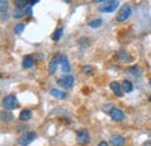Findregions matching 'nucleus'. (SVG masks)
I'll use <instances>...</instances> for the list:
<instances>
[{
	"label": "nucleus",
	"instance_id": "f257e3e1",
	"mask_svg": "<svg viewBox=\"0 0 151 146\" xmlns=\"http://www.w3.org/2000/svg\"><path fill=\"white\" fill-rule=\"evenodd\" d=\"M130 15H132V7L126 4V5H123V6L120 8V11L117 12L116 21H117V22H124V21H127L128 19L130 18Z\"/></svg>",
	"mask_w": 151,
	"mask_h": 146
},
{
	"label": "nucleus",
	"instance_id": "f03ea898",
	"mask_svg": "<svg viewBox=\"0 0 151 146\" xmlns=\"http://www.w3.org/2000/svg\"><path fill=\"white\" fill-rule=\"evenodd\" d=\"M117 6H119V1L117 0H108L105 5L99 7V11L101 13H113L114 11L117 8Z\"/></svg>",
	"mask_w": 151,
	"mask_h": 146
},
{
	"label": "nucleus",
	"instance_id": "7ed1b4c3",
	"mask_svg": "<svg viewBox=\"0 0 151 146\" xmlns=\"http://www.w3.org/2000/svg\"><path fill=\"white\" fill-rule=\"evenodd\" d=\"M2 106L6 109H14L18 107V99L14 95H7L2 99Z\"/></svg>",
	"mask_w": 151,
	"mask_h": 146
},
{
	"label": "nucleus",
	"instance_id": "20e7f679",
	"mask_svg": "<svg viewBox=\"0 0 151 146\" xmlns=\"http://www.w3.org/2000/svg\"><path fill=\"white\" fill-rule=\"evenodd\" d=\"M60 57H62L60 54H56V55L51 58V60L49 63V66H48V71H49L50 74H54V73L56 72L58 65L60 64Z\"/></svg>",
	"mask_w": 151,
	"mask_h": 146
},
{
	"label": "nucleus",
	"instance_id": "39448f33",
	"mask_svg": "<svg viewBox=\"0 0 151 146\" xmlns=\"http://www.w3.org/2000/svg\"><path fill=\"white\" fill-rule=\"evenodd\" d=\"M35 138H36V133H35V132H33V131L27 132V133H24V135L19 139V144L21 146H27V145H29Z\"/></svg>",
	"mask_w": 151,
	"mask_h": 146
},
{
	"label": "nucleus",
	"instance_id": "423d86ee",
	"mask_svg": "<svg viewBox=\"0 0 151 146\" xmlns=\"http://www.w3.org/2000/svg\"><path fill=\"white\" fill-rule=\"evenodd\" d=\"M76 138H77L78 144H80V145H86V144L90 142V135H88V132H87L86 130H80V131H78Z\"/></svg>",
	"mask_w": 151,
	"mask_h": 146
},
{
	"label": "nucleus",
	"instance_id": "0eeeda50",
	"mask_svg": "<svg viewBox=\"0 0 151 146\" xmlns=\"http://www.w3.org/2000/svg\"><path fill=\"white\" fill-rule=\"evenodd\" d=\"M73 81H75V79H73V77L70 75V74H68V75H65V77L58 79V84H59L62 87H64V88H71V87L73 86Z\"/></svg>",
	"mask_w": 151,
	"mask_h": 146
},
{
	"label": "nucleus",
	"instance_id": "6e6552de",
	"mask_svg": "<svg viewBox=\"0 0 151 146\" xmlns=\"http://www.w3.org/2000/svg\"><path fill=\"white\" fill-rule=\"evenodd\" d=\"M109 115H111L112 120L116 121V122H120V121H122V120L124 118V114H123V111L120 109H117V108H112L111 111H109Z\"/></svg>",
	"mask_w": 151,
	"mask_h": 146
},
{
	"label": "nucleus",
	"instance_id": "1a4fd4ad",
	"mask_svg": "<svg viewBox=\"0 0 151 146\" xmlns=\"http://www.w3.org/2000/svg\"><path fill=\"white\" fill-rule=\"evenodd\" d=\"M109 87H111V89L114 92V94L116 95V96H119V97H121L122 95H123V93H122V87H121V85L119 84V82H116V81H112L111 82V85H109Z\"/></svg>",
	"mask_w": 151,
	"mask_h": 146
},
{
	"label": "nucleus",
	"instance_id": "9d476101",
	"mask_svg": "<svg viewBox=\"0 0 151 146\" xmlns=\"http://www.w3.org/2000/svg\"><path fill=\"white\" fill-rule=\"evenodd\" d=\"M111 144L113 146H123L124 145V138L120 135H113L111 137Z\"/></svg>",
	"mask_w": 151,
	"mask_h": 146
},
{
	"label": "nucleus",
	"instance_id": "9b49d317",
	"mask_svg": "<svg viewBox=\"0 0 151 146\" xmlns=\"http://www.w3.org/2000/svg\"><path fill=\"white\" fill-rule=\"evenodd\" d=\"M60 67H62V71L64 73L70 72V64H69L66 56L62 55V57H60Z\"/></svg>",
	"mask_w": 151,
	"mask_h": 146
},
{
	"label": "nucleus",
	"instance_id": "f8f14e48",
	"mask_svg": "<svg viewBox=\"0 0 151 146\" xmlns=\"http://www.w3.org/2000/svg\"><path fill=\"white\" fill-rule=\"evenodd\" d=\"M34 65V59L32 56H26L22 60V67L23 69H30Z\"/></svg>",
	"mask_w": 151,
	"mask_h": 146
},
{
	"label": "nucleus",
	"instance_id": "ddd939ff",
	"mask_svg": "<svg viewBox=\"0 0 151 146\" xmlns=\"http://www.w3.org/2000/svg\"><path fill=\"white\" fill-rule=\"evenodd\" d=\"M13 120V115L9 110H2L1 111V121L2 122H11Z\"/></svg>",
	"mask_w": 151,
	"mask_h": 146
},
{
	"label": "nucleus",
	"instance_id": "4468645a",
	"mask_svg": "<svg viewBox=\"0 0 151 146\" xmlns=\"http://www.w3.org/2000/svg\"><path fill=\"white\" fill-rule=\"evenodd\" d=\"M121 87H122V91L124 92V93H130L134 89V86H132V84L129 80H124L121 84Z\"/></svg>",
	"mask_w": 151,
	"mask_h": 146
},
{
	"label": "nucleus",
	"instance_id": "2eb2a0df",
	"mask_svg": "<svg viewBox=\"0 0 151 146\" xmlns=\"http://www.w3.org/2000/svg\"><path fill=\"white\" fill-rule=\"evenodd\" d=\"M50 94H51L54 97H56V99H65V97H66V94H65L64 92L59 91V89H56V88L50 89Z\"/></svg>",
	"mask_w": 151,
	"mask_h": 146
},
{
	"label": "nucleus",
	"instance_id": "dca6fc26",
	"mask_svg": "<svg viewBox=\"0 0 151 146\" xmlns=\"http://www.w3.org/2000/svg\"><path fill=\"white\" fill-rule=\"evenodd\" d=\"M30 117H32V112L28 109L22 110L19 115V120H21V121H28V120H30Z\"/></svg>",
	"mask_w": 151,
	"mask_h": 146
},
{
	"label": "nucleus",
	"instance_id": "f3484780",
	"mask_svg": "<svg viewBox=\"0 0 151 146\" xmlns=\"http://www.w3.org/2000/svg\"><path fill=\"white\" fill-rule=\"evenodd\" d=\"M27 2H29V1H28V0H14V5H15V7L19 8V9H23V8L26 7Z\"/></svg>",
	"mask_w": 151,
	"mask_h": 146
},
{
	"label": "nucleus",
	"instance_id": "a211bd4d",
	"mask_svg": "<svg viewBox=\"0 0 151 146\" xmlns=\"http://www.w3.org/2000/svg\"><path fill=\"white\" fill-rule=\"evenodd\" d=\"M62 35H63V28H58V29L55 30V33L52 34L51 38H52V41H58L62 37Z\"/></svg>",
	"mask_w": 151,
	"mask_h": 146
},
{
	"label": "nucleus",
	"instance_id": "6ab92c4d",
	"mask_svg": "<svg viewBox=\"0 0 151 146\" xmlns=\"http://www.w3.org/2000/svg\"><path fill=\"white\" fill-rule=\"evenodd\" d=\"M0 8H1V15H4L5 11L8 8V1L7 0H0Z\"/></svg>",
	"mask_w": 151,
	"mask_h": 146
},
{
	"label": "nucleus",
	"instance_id": "aec40b11",
	"mask_svg": "<svg viewBox=\"0 0 151 146\" xmlns=\"http://www.w3.org/2000/svg\"><path fill=\"white\" fill-rule=\"evenodd\" d=\"M101 23H102V21H101L100 19H96V20L91 21V22L88 23V26H90L91 28H99V27L101 26Z\"/></svg>",
	"mask_w": 151,
	"mask_h": 146
},
{
	"label": "nucleus",
	"instance_id": "412c9836",
	"mask_svg": "<svg viewBox=\"0 0 151 146\" xmlns=\"http://www.w3.org/2000/svg\"><path fill=\"white\" fill-rule=\"evenodd\" d=\"M23 30H24V23H19V24H17L14 27V33L18 34V35H20Z\"/></svg>",
	"mask_w": 151,
	"mask_h": 146
},
{
	"label": "nucleus",
	"instance_id": "4be33fe9",
	"mask_svg": "<svg viewBox=\"0 0 151 146\" xmlns=\"http://www.w3.org/2000/svg\"><path fill=\"white\" fill-rule=\"evenodd\" d=\"M22 15H24V11H23V9H19V8H17V11H14V18L15 19L21 18Z\"/></svg>",
	"mask_w": 151,
	"mask_h": 146
},
{
	"label": "nucleus",
	"instance_id": "5701e85b",
	"mask_svg": "<svg viewBox=\"0 0 151 146\" xmlns=\"http://www.w3.org/2000/svg\"><path fill=\"white\" fill-rule=\"evenodd\" d=\"M126 51L124 50H120V52H119V58L120 59H122V60H127V58H126Z\"/></svg>",
	"mask_w": 151,
	"mask_h": 146
},
{
	"label": "nucleus",
	"instance_id": "b1692460",
	"mask_svg": "<svg viewBox=\"0 0 151 146\" xmlns=\"http://www.w3.org/2000/svg\"><path fill=\"white\" fill-rule=\"evenodd\" d=\"M32 7H27V8H24V15L26 16H28V18H30L32 16Z\"/></svg>",
	"mask_w": 151,
	"mask_h": 146
},
{
	"label": "nucleus",
	"instance_id": "393cba45",
	"mask_svg": "<svg viewBox=\"0 0 151 146\" xmlns=\"http://www.w3.org/2000/svg\"><path fill=\"white\" fill-rule=\"evenodd\" d=\"M83 71H84V73H86V74H90V73L92 72V67L91 66H84L83 67Z\"/></svg>",
	"mask_w": 151,
	"mask_h": 146
},
{
	"label": "nucleus",
	"instance_id": "a878e982",
	"mask_svg": "<svg viewBox=\"0 0 151 146\" xmlns=\"http://www.w3.org/2000/svg\"><path fill=\"white\" fill-rule=\"evenodd\" d=\"M28 1H29L30 5H35V4H37L38 2V0H28Z\"/></svg>",
	"mask_w": 151,
	"mask_h": 146
},
{
	"label": "nucleus",
	"instance_id": "bb28decb",
	"mask_svg": "<svg viewBox=\"0 0 151 146\" xmlns=\"http://www.w3.org/2000/svg\"><path fill=\"white\" fill-rule=\"evenodd\" d=\"M98 146H108V144H107L106 142H100V143H99V145H98Z\"/></svg>",
	"mask_w": 151,
	"mask_h": 146
},
{
	"label": "nucleus",
	"instance_id": "cd10ccee",
	"mask_svg": "<svg viewBox=\"0 0 151 146\" xmlns=\"http://www.w3.org/2000/svg\"><path fill=\"white\" fill-rule=\"evenodd\" d=\"M105 1H106V0H93V2H96V4H98V2H105Z\"/></svg>",
	"mask_w": 151,
	"mask_h": 146
},
{
	"label": "nucleus",
	"instance_id": "c85d7f7f",
	"mask_svg": "<svg viewBox=\"0 0 151 146\" xmlns=\"http://www.w3.org/2000/svg\"><path fill=\"white\" fill-rule=\"evenodd\" d=\"M64 1H65V2H68V4H69V2H71V1H72V0H64Z\"/></svg>",
	"mask_w": 151,
	"mask_h": 146
},
{
	"label": "nucleus",
	"instance_id": "c756f323",
	"mask_svg": "<svg viewBox=\"0 0 151 146\" xmlns=\"http://www.w3.org/2000/svg\"><path fill=\"white\" fill-rule=\"evenodd\" d=\"M149 85H150V87H151V78H150V80H149Z\"/></svg>",
	"mask_w": 151,
	"mask_h": 146
},
{
	"label": "nucleus",
	"instance_id": "7c9ffc66",
	"mask_svg": "<svg viewBox=\"0 0 151 146\" xmlns=\"http://www.w3.org/2000/svg\"><path fill=\"white\" fill-rule=\"evenodd\" d=\"M149 101L151 102V96H149Z\"/></svg>",
	"mask_w": 151,
	"mask_h": 146
}]
</instances>
